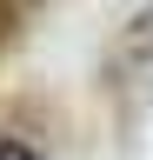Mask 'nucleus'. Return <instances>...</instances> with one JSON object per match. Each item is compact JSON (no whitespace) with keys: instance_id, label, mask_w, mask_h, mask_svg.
<instances>
[{"instance_id":"nucleus-1","label":"nucleus","mask_w":153,"mask_h":160,"mask_svg":"<svg viewBox=\"0 0 153 160\" xmlns=\"http://www.w3.org/2000/svg\"><path fill=\"white\" fill-rule=\"evenodd\" d=\"M107 73H120V87H140V93L153 100V7H140L120 33H113Z\"/></svg>"},{"instance_id":"nucleus-2","label":"nucleus","mask_w":153,"mask_h":160,"mask_svg":"<svg viewBox=\"0 0 153 160\" xmlns=\"http://www.w3.org/2000/svg\"><path fill=\"white\" fill-rule=\"evenodd\" d=\"M40 13H47V0H0V60L40 27Z\"/></svg>"},{"instance_id":"nucleus-3","label":"nucleus","mask_w":153,"mask_h":160,"mask_svg":"<svg viewBox=\"0 0 153 160\" xmlns=\"http://www.w3.org/2000/svg\"><path fill=\"white\" fill-rule=\"evenodd\" d=\"M0 160H53L40 140H27V133H0Z\"/></svg>"}]
</instances>
